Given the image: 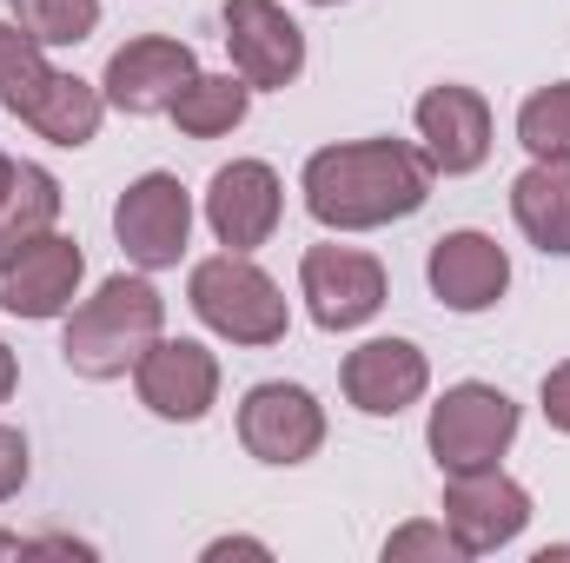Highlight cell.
Listing matches in <instances>:
<instances>
[{
	"label": "cell",
	"mask_w": 570,
	"mask_h": 563,
	"mask_svg": "<svg viewBox=\"0 0 570 563\" xmlns=\"http://www.w3.org/2000/svg\"><path fill=\"white\" fill-rule=\"evenodd\" d=\"M338 385H345V405H352V412H365V418H399V412H412L431 392V358L412 338H365V345L345 352Z\"/></svg>",
	"instance_id": "5bb4252c"
},
{
	"label": "cell",
	"mask_w": 570,
	"mask_h": 563,
	"mask_svg": "<svg viewBox=\"0 0 570 563\" xmlns=\"http://www.w3.org/2000/svg\"><path fill=\"white\" fill-rule=\"evenodd\" d=\"M186 305L199 312L206 332H219L226 345H279L285 325H292V305H285L279 279L253 259V253H213L186 273Z\"/></svg>",
	"instance_id": "3957f363"
},
{
	"label": "cell",
	"mask_w": 570,
	"mask_h": 563,
	"mask_svg": "<svg viewBox=\"0 0 570 563\" xmlns=\"http://www.w3.org/2000/svg\"><path fill=\"white\" fill-rule=\"evenodd\" d=\"M166 332V298L159 285L134 273H114V279L94 285V298H80L67 312V332H60V358L73 378L87 385H114V378H134L140 352Z\"/></svg>",
	"instance_id": "7a4b0ae2"
},
{
	"label": "cell",
	"mask_w": 570,
	"mask_h": 563,
	"mask_svg": "<svg viewBox=\"0 0 570 563\" xmlns=\"http://www.w3.org/2000/svg\"><path fill=\"white\" fill-rule=\"evenodd\" d=\"M166 113H173V127H179L186 140H226L233 127H246L253 87H246L239 73H193Z\"/></svg>",
	"instance_id": "ac0fdd59"
},
{
	"label": "cell",
	"mask_w": 570,
	"mask_h": 563,
	"mask_svg": "<svg viewBox=\"0 0 570 563\" xmlns=\"http://www.w3.org/2000/svg\"><path fill=\"white\" fill-rule=\"evenodd\" d=\"M285 186L266 159H233L206 179V226L226 253H259L279 233Z\"/></svg>",
	"instance_id": "4fadbf2b"
},
{
	"label": "cell",
	"mask_w": 570,
	"mask_h": 563,
	"mask_svg": "<svg viewBox=\"0 0 570 563\" xmlns=\"http://www.w3.org/2000/svg\"><path fill=\"white\" fill-rule=\"evenodd\" d=\"M100 120H107V93L94 80H80V73H60L27 127L47 146H87V140H100Z\"/></svg>",
	"instance_id": "ffe728a7"
},
{
	"label": "cell",
	"mask_w": 570,
	"mask_h": 563,
	"mask_svg": "<svg viewBox=\"0 0 570 563\" xmlns=\"http://www.w3.org/2000/svg\"><path fill=\"white\" fill-rule=\"evenodd\" d=\"M518 424H524V412H518V398H511L504 385L464 378V385H444V398L431 405L425 451L444 477H458V471H491V464H504V451L518 444Z\"/></svg>",
	"instance_id": "277c9868"
},
{
	"label": "cell",
	"mask_w": 570,
	"mask_h": 563,
	"mask_svg": "<svg viewBox=\"0 0 570 563\" xmlns=\"http://www.w3.org/2000/svg\"><path fill=\"white\" fill-rule=\"evenodd\" d=\"M298 298H305L318 332H358V325H372L385 312V266L372 253H358V246H338V239L305 246Z\"/></svg>",
	"instance_id": "8992f818"
},
{
	"label": "cell",
	"mask_w": 570,
	"mask_h": 563,
	"mask_svg": "<svg viewBox=\"0 0 570 563\" xmlns=\"http://www.w3.org/2000/svg\"><path fill=\"white\" fill-rule=\"evenodd\" d=\"M199 557L206 563H219V557H273V544H259V537H213Z\"/></svg>",
	"instance_id": "4316f807"
},
{
	"label": "cell",
	"mask_w": 570,
	"mask_h": 563,
	"mask_svg": "<svg viewBox=\"0 0 570 563\" xmlns=\"http://www.w3.org/2000/svg\"><path fill=\"white\" fill-rule=\"evenodd\" d=\"M312 7H345V0H312Z\"/></svg>",
	"instance_id": "4dcf8cb0"
},
{
	"label": "cell",
	"mask_w": 570,
	"mask_h": 563,
	"mask_svg": "<svg viewBox=\"0 0 570 563\" xmlns=\"http://www.w3.org/2000/svg\"><path fill=\"white\" fill-rule=\"evenodd\" d=\"M13 385H20V358L7 352V338H0V405L13 398Z\"/></svg>",
	"instance_id": "83f0119b"
},
{
	"label": "cell",
	"mask_w": 570,
	"mask_h": 563,
	"mask_svg": "<svg viewBox=\"0 0 570 563\" xmlns=\"http://www.w3.org/2000/svg\"><path fill=\"white\" fill-rule=\"evenodd\" d=\"M379 557L385 563H471L444 517H412V524H399V531L379 544Z\"/></svg>",
	"instance_id": "cb8c5ba5"
},
{
	"label": "cell",
	"mask_w": 570,
	"mask_h": 563,
	"mask_svg": "<svg viewBox=\"0 0 570 563\" xmlns=\"http://www.w3.org/2000/svg\"><path fill=\"white\" fill-rule=\"evenodd\" d=\"M114 239L127 253V266L166 273L186 259L193 246V192L179 186V172H140L120 199H114Z\"/></svg>",
	"instance_id": "5b68a950"
},
{
	"label": "cell",
	"mask_w": 570,
	"mask_h": 563,
	"mask_svg": "<svg viewBox=\"0 0 570 563\" xmlns=\"http://www.w3.org/2000/svg\"><path fill=\"white\" fill-rule=\"evenodd\" d=\"M538 405H544V424L570 437V358L544 372V385H538Z\"/></svg>",
	"instance_id": "484cf974"
},
{
	"label": "cell",
	"mask_w": 570,
	"mask_h": 563,
	"mask_svg": "<svg viewBox=\"0 0 570 563\" xmlns=\"http://www.w3.org/2000/svg\"><path fill=\"white\" fill-rule=\"evenodd\" d=\"M444 524H451V537L464 544V557H491V551H504V544L524 537V524H531V491H524L504 464H491V471H458V477H444Z\"/></svg>",
	"instance_id": "30bf717a"
},
{
	"label": "cell",
	"mask_w": 570,
	"mask_h": 563,
	"mask_svg": "<svg viewBox=\"0 0 570 563\" xmlns=\"http://www.w3.org/2000/svg\"><path fill=\"white\" fill-rule=\"evenodd\" d=\"M412 120H419V146H425L431 172H444V179H464L491 159V100L478 87H458V80L431 87L412 107Z\"/></svg>",
	"instance_id": "9a60e30c"
},
{
	"label": "cell",
	"mask_w": 570,
	"mask_h": 563,
	"mask_svg": "<svg viewBox=\"0 0 570 563\" xmlns=\"http://www.w3.org/2000/svg\"><path fill=\"white\" fill-rule=\"evenodd\" d=\"M425 279H431V298H438L444 312L478 318V312H491V305L511 292V253H504L491 233L464 226V233H444V239L431 246Z\"/></svg>",
	"instance_id": "2e32d148"
},
{
	"label": "cell",
	"mask_w": 570,
	"mask_h": 563,
	"mask_svg": "<svg viewBox=\"0 0 570 563\" xmlns=\"http://www.w3.org/2000/svg\"><path fill=\"white\" fill-rule=\"evenodd\" d=\"M431 159L425 146L412 140H345V146H318L298 172L305 213L325 233H379L412 219L431 199Z\"/></svg>",
	"instance_id": "6da1fadb"
},
{
	"label": "cell",
	"mask_w": 570,
	"mask_h": 563,
	"mask_svg": "<svg viewBox=\"0 0 570 563\" xmlns=\"http://www.w3.org/2000/svg\"><path fill=\"white\" fill-rule=\"evenodd\" d=\"M511 219L544 259H570V159H531L511 179Z\"/></svg>",
	"instance_id": "e0dca14e"
},
{
	"label": "cell",
	"mask_w": 570,
	"mask_h": 563,
	"mask_svg": "<svg viewBox=\"0 0 570 563\" xmlns=\"http://www.w3.org/2000/svg\"><path fill=\"white\" fill-rule=\"evenodd\" d=\"M80 279H87L80 239L40 233V239H27L20 253L0 259V312H7V318H27V325L67 318L73 298H80Z\"/></svg>",
	"instance_id": "9c48e42d"
},
{
	"label": "cell",
	"mask_w": 570,
	"mask_h": 563,
	"mask_svg": "<svg viewBox=\"0 0 570 563\" xmlns=\"http://www.w3.org/2000/svg\"><path fill=\"white\" fill-rule=\"evenodd\" d=\"M199 73V53L173 33H140L127 47H114L107 73H100V93H107V113H127V120H153L179 100V87Z\"/></svg>",
	"instance_id": "8fae6325"
},
{
	"label": "cell",
	"mask_w": 570,
	"mask_h": 563,
	"mask_svg": "<svg viewBox=\"0 0 570 563\" xmlns=\"http://www.w3.org/2000/svg\"><path fill=\"white\" fill-rule=\"evenodd\" d=\"M13 172H20V159H7V152H0V206H7V192H13Z\"/></svg>",
	"instance_id": "f1b7e54d"
},
{
	"label": "cell",
	"mask_w": 570,
	"mask_h": 563,
	"mask_svg": "<svg viewBox=\"0 0 570 563\" xmlns=\"http://www.w3.org/2000/svg\"><path fill=\"white\" fill-rule=\"evenodd\" d=\"M7 7L40 47H80L100 27V0H7Z\"/></svg>",
	"instance_id": "603a6c76"
},
{
	"label": "cell",
	"mask_w": 570,
	"mask_h": 563,
	"mask_svg": "<svg viewBox=\"0 0 570 563\" xmlns=\"http://www.w3.org/2000/svg\"><path fill=\"white\" fill-rule=\"evenodd\" d=\"M134 392L153 418L166 424H199L219 405V358L199 338H153L134 365Z\"/></svg>",
	"instance_id": "7c38bea8"
},
{
	"label": "cell",
	"mask_w": 570,
	"mask_h": 563,
	"mask_svg": "<svg viewBox=\"0 0 570 563\" xmlns=\"http://www.w3.org/2000/svg\"><path fill=\"white\" fill-rule=\"evenodd\" d=\"M53 80H60V67L47 60V47L20 20H0V107L27 127L40 113V100L53 93Z\"/></svg>",
	"instance_id": "d6986e66"
},
{
	"label": "cell",
	"mask_w": 570,
	"mask_h": 563,
	"mask_svg": "<svg viewBox=\"0 0 570 563\" xmlns=\"http://www.w3.org/2000/svg\"><path fill=\"white\" fill-rule=\"evenodd\" d=\"M53 226H60V179H53L47 166H27V159H20L13 192H7V206H0V259L20 253V246L40 239V233H53Z\"/></svg>",
	"instance_id": "44dd1931"
},
{
	"label": "cell",
	"mask_w": 570,
	"mask_h": 563,
	"mask_svg": "<svg viewBox=\"0 0 570 563\" xmlns=\"http://www.w3.org/2000/svg\"><path fill=\"white\" fill-rule=\"evenodd\" d=\"M27 477H33L27 437H20L13 424H0V504H7V497H20V491H27Z\"/></svg>",
	"instance_id": "d4e9b609"
},
{
	"label": "cell",
	"mask_w": 570,
	"mask_h": 563,
	"mask_svg": "<svg viewBox=\"0 0 570 563\" xmlns=\"http://www.w3.org/2000/svg\"><path fill=\"white\" fill-rule=\"evenodd\" d=\"M518 146L531 159H570V80L538 87L524 107H518Z\"/></svg>",
	"instance_id": "7402d4cb"
},
{
	"label": "cell",
	"mask_w": 570,
	"mask_h": 563,
	"mask_svg": "<svg viewBox=\"0 0 570 563\" xmlns=\"http://www.w3.org/2000/svg\"><path fill=\"white\" fill-rule=\"evenodd\" d=\"M0 557H27V537H13V531H0Z\"/></svg>",
	"instance_id": "f546056e"
},
{
	"label": "cell",
	"mask_w": 570,
	"mask_h": 563,
	"mask_svg": "<svg viewBox=\"0 0 570 563\" xmlns=\"http://www.w3.org/2000/svg\"><path fill=\"white\" fill-rule=\"evenodd\" d=\"M226 60L253 93H285L305 73V27L279 0H226Z\"/></svg>",
	"instance_id": "ba28073f"
},
{
	"label": "cell",
	"mask_w": 570,
	"mask_h": 563,
	"mask_svg": "<svg viewBox=\"0 0 570 563\" xmlns=\"http://www.w3.org/2000/svg\"><path fill=\"white\" fill-rule=\"evenodd\" d=\"M239 444H246V457H259L273 471L312 464L325 451V405L292 378H266L239 398Z\"/></svg>",
	"instance_id": "52a82bcc"
}]
</instances>
